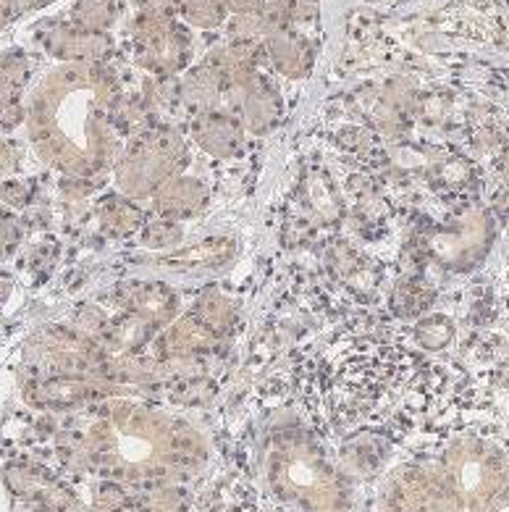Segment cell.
I'll use <instances>...</instances> for the list:
<instances>
[{"label":"cell","mask_w":509,"mask_h":512,"mask_svg":"<svg viewBox=\"0 0 509 512\" xmlns=\"http://www.w3.org/2000/svg\"><path fill=\"white\" fill-rule=\"evenodd\" d=\"M116 79L100 64H63L32 95L29 137L37 153L77 179L103 174L119 153Z\"/></svg>","instance_id":"obj_1"},{"label":"cell","mask_w":509,"mask_h":512,"mask_svg":"<svg viewBox=\"0 0 509 512\" xmlns=\"http://www.w3.org/2000/svg\"><path fill=\"white\" fill-rule=\"evenodd\" d=\"M92 463L119 481L179 478L205 460L195 428L150 407L119 402L87 434Z\"/></svg>","instance_id":"obj_2"},{"label":"cell","mask_w":509,"mask_h":512,"mask_svg":"<svg viewBox=\"0 0 509 512\" xmlns=\"http://www.w3.org/2000/svg\"><path fill=\"white\" fill-rule=\"evenodd\" d=\"M189 163L187 142L171 129L142 132L116 163V187L124 197H147L179 176Z\"/></svg>","instance_id":"obj_3"},{"label":"cell","mask_w":509,"mask_h":512,"mask_svg":"<svg viewBox=\"0 0 509 512\" xmlns=\"http://www.w3.org/2000/svg\"><path fill=\"white\" fill-rule=\"evenodd\" d=\"M137 64L155 77H174L189 66L192 58V40L187 29L176 24L168 14H145L137 16L132 27Z\"/></svg>","instance_id":"obj_4"},{"label":"cell","mask_w":509,"mask_h":512,"mask_svg":"<svg viewBox=\"0 0 509 512\" xmlns=\"http://www.w3.org/2000/svg\"><path fill=\"white\" fill-rule=\"evenodd\" d=\"M29 350H37V358L58 373H84L103 368V355L90 339L77 337L66 329L42 331Z\"/></svg>","instance_id":"obj_5"},{"label":"cell","mask_w":509,"mask_h":512,"mask_svg":"<svg viewBox=\"0 0 509 512\" xmlns=\"http://www.w3.org/2000/svg\"><path fill=\"white\" fill-rule=\"evenodd\" d=\"M105 394H113L111 381L90 379L84 373H56L27 386V400L37 407H74Z\"/></svg>","instance_id":"obj_6"},{"label":"cell","mask_w":509,"mask_h":512,"mask_svg":"<svg viewBox=\"0 0 509 512\" xmlns=\"http://www.w3.org/2000/svg\"><path fill=\"white\" fill-rule=\"evenodd\" d=\"M42 45L63 64H103L113 53L108 32H84L71 24H56L42 35Z\"/></svg>","instance_id":"obj_7"},{"label":"cell","mask_w":509,"mask_h":512,"mask_svg":"<svg viewBox=\"0 0 509 512\" xmlns=\"http://www.w3.org/2000/svg\"><path fill=\"white\" fill-rule=\"evenodd\" d=\"M265 56L271 58L273 69L289 79H305L315 64L313 43L297 29L281 27L263 40Z\"/></svg>","instance_id":"obj_8"},{"label":"cell","mask_w":509,"mask_h":512,"mask_svg":"<svg viewBox=\"0 0 509 512\" xmlns=\"http://www.w3.org/2000/svg\"><path fill=\"white\" fill-rule=\"evenodd\" d=\"M192 140L213 158H234L245 148V129L229 113L203 111L192 124Z\"/></svg>","instance_id":"obj_9"},{"label":"cell","mask_w":509,"mask_h":512,"mask_svg":"<svg viewBox=\"0 0 509 512\" xmlns=\"http://www.w3.org/2000/svg\"><path fill=\"white\" fill-rule=\"evenodd\" d=\"M126 305L132 310V316L147 323L150 329L158 326H171L179 316V297L171 287L161 284V281H147V284H137L126 292Z\"/></svg>","instance_id":"obj_10"},{"label":"cell","mask_w":509,"mask_h":512,"mask_svg":"<svg viewBox=\"0 0 509 512\" xmlns=\"http://www.w3.org/2000/svg\"><path fill=\"white\" fill-rule=\"evenodd\" d=\"M208 205V187L195 176H174L155 192V211L163 218H195Z\"/></svg>","instance_id":"obj_11"},{"label":"cell","mask_w":509,"mask_h":512,"mask_svg":"<svg viewBox=\"0 0 509 512\" xmlns=\"http://www.w3.org/2000/svg\"><path fill=\"white\" fill-rule=\"evenodd\" d=\"M239 90H242V116H245L247 129L255 134L271 132L281 116L279 90L260 74L247 79Z\"/></svg>","instance_id":"obj_12"},{"label":"cell","mask_w":509,"mask_h":512,"mask_svg":"<svg viewBox=\"0 0 509 512\" xmlns=\"http://www.w3.org/2000/svg\"><path fill=\"white\" fill-rule=\"evenodd\" d=\"M216 344V331H210L203 321L189 316L168 326L166 337L161 339V352L166 358H189V355H203V352L216 350Z\"/></svg>","instance_id":"obj_13"},{"label":"cell","mask_w":509,"mask_h":512,"mask_svg":"<svg viewBox=\"0 0 509 512\" xmlns=\"http://www.w3.org/2000/svg\"><path fill=\"white\" fill-rule=\"evenodd\" d=\"M234 255H237V239L210 237L203 239V242H197V245L184 247L179 253L166 255V258L158 260V263L166 268H213L229 263Z\"/></svg>","instance_id":"obj_14"},{"label":"cell","mask_w":509,"mask_h":512,"mask_svg":"<svg viewBox=\"0 0 509 512\" xmlns=\"http://www.w3.org/2000/svg\"><path fill=\"white\" fill-rule=\"evenodd\" d=\"M226 90L224 79L218 74L208 61H203L200 66L189 71L187 77L182 82V95L187 100L189 106L197 108V111H210V103Z\"/></svg>","instance_id":"obj_15"},{"label":"cell","mask_w":509,"mask_h":512,"mask_svg":"<svg viewBox=\"0 0 509 512\" xmlns=\"http://www.w3.org/2000/svg\"><path fill=\"white\" fill-rule=\"evenodd\" d=\"M119 16L116 0H74L69 11V24L84 32H108Z\"/></svg>","instance_id":"obj_16"},{"label":"cell","mask_w":509,"mask_h":512,"mask_svg":"<svg viewBox=\"0 0 509 512\" xmlns=\"http://www.w3.org/2000/svg\"><path fill=\"white\" fill-rule=\"evenodd\" d=\"M195 318L203 321L210 331L224 334L237 323V305L229 297L218 295V292H205L195 302Z\"/></svg>","instance_id":"obj_17"},{"label":"cell","mask_w":509,"mask_h":512,"mask_svg":"<svg viewBox=\"0 0 509 512\" xmlns=\"http://www.w3.org/2000/svg\"><path fill=\"white\" fill-rule=\"evenodd\" d=\"M98 213L105 232L116 234V237L137 232L142 226V213L137 211L129 200H124V197H111V200H105V203L100 205Z\"/></svg>","instance_id":"obj_18"},{"label":"cell","mask_w":509,"mask_h":512,"mask_svg":"<svg viewBox=\"0 0 509 512\" xmlns=\"http://www.w3.org/2000/svg\"><path fill=\"white\" fill-rule=\"evenodd\" d=\"M184 22L197 29H216L226 22V8L221 0H182L179 6Z\"/></svg>","instance_id":"obj_19"},{"label":"cell","mask_w":509,"mask_h":512,"mask_svg":"<svg viewBox=\"0 0 509 512\" xmlns=\"http://www.w3.org/2000/svg\"><path fill=\"white\" fill-rule=\"evenodd\" d=\"M268 6L276 14L281 27L289 29L318 22V16H321V0H276Z\"/></svg>","instance_id":"obj_20"},{"label":"cell","mask_w":509,"mask_h":512,"mask_svg":"<svg viewBox=\"0 0 509 512\" xmlns=\"http://www.w3.org/2000/svg\"><path fill=\"white\" fill-rule=\"evenodd\" d=\"M182 239V229L171 218H161V221H153L142 229V242L153 250H163V247L176 245Z\"/></svg>","instance_id":"obj_21"},{"label":"cell","mask_w":509,"mask_h":512,"mask_svg":"<svg viewBox=\"0 0 509 512\" xmlns=\"http://www.w3.org/2000/svg\"><path fill=\"white\" fill-rule=\"evenodd\" d=\"M187 502H184L182 491H176L174 486H158L145 497L142 512H184Z\"/></svg>","instance_id":"obj_22"},{"label":"cell","mask_w":509,"mask_h":512,"mask_svg":"<svg viewBox=\"0 0 509 512\" xmlns=\"http://www.w3.org/2000/svg\"><path fill=\"white\" fill-rule=\"evenodd\" d=\"M19 221H16L11 213L0 211V260H6L14 255V250L19 247Z\"/></svg>","instance_id":"obj_23"},{"label":"cell","mask_w":509,"mask_h":512,"mask_svg":"<svg viewBox=\"0 0 509 512\" xmlns=\"http://www.w3.org/2000/svg\"><path fill=\"white\" fill-rule=\"evenodd\" d=\"M452 329H449V323H444V318H428L418 326V339L426 347H441V344L447 342Z\"/></svg>","instance_id":"obj_24"},{"label":"cell","mask_w":509,"mask_h":512,"mask_svg":"<svg viewBox=\"0 0 509 512\" xmlns=\"http://www.w3.org/2000/svg\"><path fill=\"white\" fill-rule=\"evenodd\" d=\"M0 197L11 208H24L29 203V187L19 179H8V182L0 184Z\"/></svg>","instance_id":"obj_25"},{"label":"cell","mask_w":509,"mask_h":512,"mask_svg":"<svg viewBox=\"0 0 509 512\" xmlns=\"http://www.w3.org/2000/svg\"><path fill=\"white\" fill-rule=\"evenodd\" d=\"M226 8V14L234 16H247V14H258L265 8V0H221Z\"/></svg>","instance_id":"obj_26"},{"label":"cell","mask_w":509,"mask_h":512,"mask_svg":"<svg viewBox=\"0 0 509 512\" xmlns=\"http://www.w3.org/2000/svg\"><path fill=\"white\" fill-rule=\"evenodd\" d=\"M145 11H153V14H168L171 16V11H179V6H182V0H137Z\"/></svg>","instance_id":"obj_27"},{"label":"cell","mask_w":509,"mask_h":512,"mask_svg":"<svg viewBox=\"0 0 509 512\" xmlns=\"http://www.w3.org/2000/svg\"><path fill=\"white\" fill-rule=\"evenodd\" d=\"M53 0H11V11L16 14H24V11H35V8H45Z\"/></svg>","instance_id":"obj_28"},{"label":"cell","mask_w":509,"mask_h":512,"mask_svg":"<svg viewBox=\"0 0 509 512\" xmlns=\"http://www.w3.org/2000/svg\"><path fill=\"white\" fill-rule=\"evenodd\" d=\"M11 16H14V11H11V0H0V27H3Z\"/></svg>","instance_id":"obj_29"}]
</instances>
